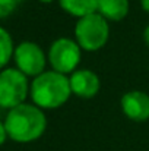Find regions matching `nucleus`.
Wrapping results in <instances>:
<instances>
[{
  "label": "nucleus",
  "instance_id": "39448f33",
  "mask_svg": "<svg viewBox=\"0 0 149 151\" xmlns=\"http://www.w3.org/2000/svg\"><path fill=\"white\" fill-rule=\"evenodd\" d=\"M82 59V49L79 44L67 37H60L48 49V62L53 70L67 75H72L78 70V65Z\"/></svg>",
  "mask_w": 149,
  "mask_h": 151
},
{
  "label": "nucleus",
  "instance_id": "20e7f679",
  "mask_svg": "<svg viewBox=\"0 0 149 151\" xmlns=\"http://www.w3.org/2000/svg\"><path fill=\"white\" fill-rule=\"evenodd\" d=\"M28 76L21 70L9 68L0 72V107L1 109H15L26 99L29 93Z\"/></svg>",
  "mask_w": 149,
  "mask_h": 151
},
{
  "label": "nucleus",
  "instance_id": "4468645a",
  "mask_svg": "<svg viewBox=\"0 0 149 151\" xmlns=\"http://www.w3.org/2000/svg\"><path fill=\"white\" fill-rule=\"evenodd\" d=\"M143 41H145V44L149 47V25L145 28V31H143Z\"/></svg>",
  "mask_w": 149,
  "mask_h": 151
},
{
  "label": "nucleus",
  "instance_id": "9b49d317",
  "mask_svg": "<svg viewBox=\"0 0 149 151\" xmlns=\"http://www.w3.org/2000/svg\"><path fill=\"white\" fill-rule=\"evenodd\" d=\"M13 53H15V49H13V41H12L10 34L4 28L0 27V69L9 63Z\"/></svg>",
  "mask_w": 149,
  "mask_h": 151
},
{
  "label": "nucleus",
  "instance_id": "7ed1b4c3",
  "mask_svg": "<svg viewBox=\"0 0 149 151\" xmlns=\"http://www.w3.org/2000/svg\"><path fill=\"white\" fill-rule=\"evenodd\" d=\"M110 38V25L98 12L79 18L75 25V41L85 51H98Z\"/></svg>",
  "mask_w": 149,
  "mask_h": 151
},
{
  "label": "nucleus",
  "instance_id": "9d476101",
  "mask_svg": "<svg viewBox=\"0 0 149 151\" xmlns=\"http://www.w3.org/2000/svg\"><path fill=\"white\" fill-rule=\"evenodd\" d=\"M61 9L75 18H83L98 10L99 0H58Z\"/></svg>",
  "mask_w": 149,
  "mask_h": 151
},
{
  "label": "nucleus",
  "instance_id": "0eeeda50",
  "mask_svg": "<svg viewBox=\"0 0 149 151\" xmlns=\"http://www.w3.org/2000/svg\"><path fill=\"white\" fill-rule=\"evenodd\" d=\"M126 117L133 122H145L149 119V96L143 91H127L120 100Z\"/></svg>",
  "mask_w": 149,
  "mask_h": 151
},
{
  "label": "nucleus",
  "instance_id": "dca6fc26",
  "mask_svg": "<svg viewBox=\"0 0 149 151\" xmlns=\"http://www.w3.org/2000/svg\"><path fill=\"white\" fill-rule=\"evenodd\" d=\"M40 1H43V3H51V1H54V0H40Z\"/></svg>",
  "mask_w": 149,
  "mask_h": 151
},
{
  "label": "nucleus",
  "instance_id": "f257e3e1",
  "mask_svg": "<svg viewBox=\"0 0 149 151\" xmlns=\"http://www.w3.org/2000/svg\"><path fill=\"white\" fill-rule=\"evenodd\" d=\"M4 128L12 141L26 144L38 139L47 128L46 113L35 104H21L9 110Z\"/></svg>",
  "mask_w": 149,
  "mask_h": 151
},
{
  "label": "nucleus",
  "instance_id": "423d86ee",
  "mask_svg": "<svg viewBox=\"0 0 149 151\" xmlns=\"http://www.w3.org/2000/svg\"><path fill=\"white\" fill-rule=\"evenodd\" d=\"M13 59L16 62V69L21 70L25 76L37 78L43 72H46V54L44 50L32 43V41H24L21 43L13 53Z\"/></svg>",
  "mask_w": 149,
  "mask_h": 151
},
{
  "label": "nucleus",
  "instance_id": "f3484780",
  "mask_svg": "<svg viewBox=\"0 0 149 151\" xmlns=\"http://www.w3.org/2000/svg\"><path fill=\"white\" fill-rule=\"evenodd\" d=\"M21 1H25V0H16V3H21Z\"/></svg>",
  "mask_w": 149,
  "mask_h": 151
},
{
  "label": "nucleus",
  "instance_id": "1a4fd4ad",
  "mask_svg": "<svg viewBox=\"0 0 149 151\" xmlns=\"http://www.w3.org/2000/svg\"><path fill=\"white\" fill-rule=\"evenodd\" d=\"M130 9L129 0H99L98 12L99 15L107 21H123Z\"/></svg>",
  "mask_w": 149,
  "mask_h": 151
},
{
  "label": "nucleus",
  "instance_id": "2eb2a0df",
  "mask_svg": "<svg viewBox=\"0 0 149 151\" xmlns=\"http://www.w3.org/2000/svg\"><path fill=\"white\" fill-rule=\"evenodd\" d=\"M140 6L146 13H149V0H140Z\"/></svg>",
  "mask_w": 149,
  "mask_h": 151
},
{
  "label": "nucleus",
  "instance_id": "f8f14e48",
  "mask_svg": "<svg viewBox=\"0 0 149 151\" xmlns=\"http://www.w3.org/2000/svg\"><path fill=\"white\" fill-rule=\"evenodd\" d=\"M16 0H0V19L7 18L16 7Z\"/></svg>",
  "mask_w": 149,
  "mask_h": 151
},
{
  "label": "nucleus",
  "instance_id": "f03ea898",
  "mask_svg": "<svg viewBox=\"0 0 149 151\" xmlns=\"http://www.w3.org/2000/svg\"><path fill=\"white\" fill-rule=\"evenodd\" d=\"M29 94L34 104L41 110L58 109L72 96L69 76L56 70H46L34 78L29 85Z\"/></svg>",
  "mask_w": 149,
  "mask_h": 151
},
{
  "label": "nucleus",
  "instance_id": "ddd939ff",
  "mask_svg": "<svg viewBox=\"0 0 149 151\" xmlns=\"http://www.w3.org/2000/svg\"><path fill=\"white\" fill-rule=\"evenodd\" d=\"M6 138H7V132H6L4 123H1V122H0V145H3V144H4Z\"/></svg>",
  "mask_w": 149,
  "mask_h": 151
},
{
  "label": "nucleus",
  "instance_id": "6e6552de",
  "mask_svg": "<svg viewBox=\"0 0 149 151\" xmlns=\"http://www.w3.org/2000/svg\"><path fill=\"white\" fill-rule=\"evenodd\" d=\"M72 94L81 99H92L98 94L101 81L98 75L89 69H78L69 76Z\"/></svg>",
  "mask_w": 149,
  "mask_h": 151
}]
</instances>
